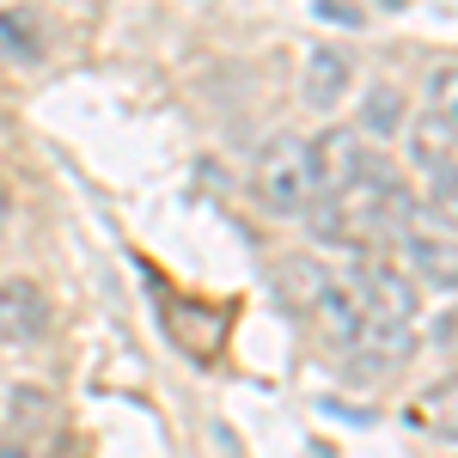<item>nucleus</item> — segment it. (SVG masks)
<instances>
[{
	"label": "nucleus",
	"mask_w": 458,
	"mask_h": 458,
	"mask_svg": "<svg viewBox=\"0 0 458 458\" xmlns=\"http://www.w3.org/2000/svg\"><path fill=\"white\" fill-rule=\"evenodd\" d=\"M0 43H19V55H25V62L43 55V49H37V37L25 31V19H6V13H0Z\"/></svg>",
	"instance_id": "f8f14e48"
},
{
	"label": "nucleus",
	"mask_w": 458,
	"mask_h": 458,
	"mask_svg": "<svg viewBox=\"0 0 458 458\" xmlns=\"http://www.w3.org/2000/svg\"><path fill=\"white\" fill-rule=\"evenodd\" d=\"M6 220H13V183L0 177V226H6Z\"/></svg>",
	"instance_id": "4468645a"
},
{
	"label": "nucleus",
	"mask_w": 458,
	"mask_h": 458,
	"mask_svg": "<svg viewBox=\"0 0 458 458\" xmlns=\"http://www.w3.org/2000/svg\"><path fill=\"white\" fill-rule=\"evenodd\" d=\"M422 214L440 226V233L458 239V165H434V183H428V196H422Z\"/></svg>",
	"instance_id": "6e6552de"
},
{
	"label": "nucleus",
	"mask_w": 458,
	"mask_h": 458,
	"mask_svg": "<svg viewBox=\"0 0 458 458\" xmlns=\"http://www.w3.org/2000/svg\"><path fill=\"white\" fill-rule=\"evenodd\" d=\"M354 86V62L343 55V49H306V68H300V98L312 110H336L343 98H349Z\"/></svg>",
	"instance_id": "423d86ee"
},
{
	"label": "nucleus",
	"mask_w": 458,
	"mask_h": 458,
	"mask_svg": "<svg viewBox=\"0 0 458 458\" xmlns=\"http://www.w3.org/2000/svg\"><path fill=\"white\" fill-rule=\"evenodd\" d=\"M49 336V293L31 276L0 282V349H37Z\"/></svg>",
	"instance_id": "20e7f679"
},
{
	"label": "nucleus",
	"mask_w": 458,
	"mask_h": 458,
	"mask_svg": "<svg viewBox=\"0 0 458 458\" xmlns=\"http://www.w3.org/2000/svg\"><path fill=\"white\" fill-rule=\"evenodd\" d=\"M422 422L440 434V440H458V373L446 379V386H434L428 391V403H422Z\"/></svg>",
	"instance_id": "9d476101"
},
{
	"label": "nucleus",
	"mask_w": 458,
	"mask_h": 458,
	"mask_svg": "<svg viewBox=\"0 0 458 458\" xmlns=\"http://www.w3.org/2000/svg\"><path fill=\"white\" fill-rule=\"evenodd\" d=\"M0 458H31V446H19V440H0Z\"/></svg>",
	"instance_id": "2eb2a0df"
},
{
	"label": "nucleus",
	"mask_w": 458,
	"mask_h": 458,
	"mask_svg": "<svg viewBox=\"0 0 458 458\" xmlns=\"http://www.w3.org/2000/svg\"><path fill=\"white\" fill-rule=\"evenodd\" d=\"M410 147H416V159L434 172V165H453V159H446V147H458V141L434 123V116H422V123H416V135H410Z\"/></svg>",
	"instance_id": "9b49d317"
},
{
	"label": "nucleus",
	"mask_w": 458,
	"mask_h": 458,
	"mask_svg": "<svg viewBox=\"0 0 458 458\" xmlns=\"http://www.w3.org/2000/svg\"><path fill=\"white\" fill-rule=\"evenodd\" d=\"M397 245L410 257V276L434 293H458V239L453 233H397Z\"/></svg>",
	"instance_id": "39448f33"
},
{
	"label": "nucleus",
	"mask_w": 458,
	"mask_h": 458,
	"mask_svg": "<svg viewBox=\"0 0 458 458\" xmlns=\"http://www.w3.org/2000/svg\"><path fill=\"white\" fill-rule=\"evenodd\" d=\"M428 116L458 141V68H434V80H428Z\"/></svg>",
	"instance_id": "1a4fd4ad"
},
{
	"label": "nucleus",
	"mask_w": 458,
	"mask_h": 458,
	"mask_svg": "<svg viewBox=\"0 0 458 458\" xmlns=\"http://www.w3.org/2000/svg\"><path fill=\"white\" fill-rule=\"evenodd\" d=\"M312 153H318V183H324V196H330V190H343V183L373 159V147L360 141L354 129H330V135H318Z\"/></svg>",
	"instance_id": "0eeeda50"
},
{
	"label": "nucleus",
	"mask_w": 458,
	"mask_h": 458,
	"mask_svg": "<svg viewBox=\"0 0 458 458\" xmlns=\"http://www.w3.org/2000/svg\"><path fill=\"white\" fill-rule=\"evenodd\" d=\"M367 116H373V129H391V123H397V92H391V86H373Z\"/></svg>",
	"instance_id": "ddd939ff"
},
{
	"label": "nucleus",
	"mask_w": 458,
	"mask_h": 458,
	"mask_svg": "<svg viewBox=\"0 0 458 458\" xmlns=\"http://www.w3.org/2000/svg\"><path fill=\"white\" fill-rule=\"evenodd\" d=\"M282 287H287V300L312 318V330L330 343V349H343V354L360 349L367 312H360V287H354L349 276H330V269L312 263V257H287L282 263Z\"/></svg>",
	"instance_id": "f03ea898"
},
{
	"label": "nucleus",
	"mask_w": 458,
	"mask_h": 458,
	"mask_svg": "<svg viewBox=\"0 0 458 458\" xmlns=\"http://www.w3.org/2000/svg\"><path fill=\"white\" fill-rule=\"evenodd\" d=\"M354 287H360V312H367L360 349H373L379 367L410 360V349H416V312H422L416 282H410L397 263H367V269L354 276Z\"/></svg>",
	"instance_id": "f257e3e1"
},
{
	"label": "nucleus",
	"mask_w": 458,
	"mask_h": 458,
	"mask_svg": "<svg viewBox=\"0 0 458 458\" xmlns=\"http://www.w3.org/2000/svg\"><path fill=\"white\" fill-rule=\"evenodd\" d=\"M324 183H318V153L306 135H276V141L257 153V172H250V202L276 220H300L318 208Z\"/></svg>",
	"instance_id": "7ed1b4c3"
}]
</instances>
